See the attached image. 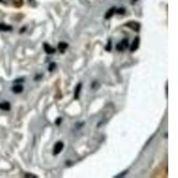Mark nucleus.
<instances>
[{
	"mask_svg": "<svg viewBox=\"0 0 178 178\" xmlns=\"http://www.w3.org/2000/svg\"><path fill=\"white\" fill-rule=\"evenodd\" d=\"M129 47V41L128 38H124L123 40H121L119 43H118L116 44V49L119 52H123L125 50H126Z\"/></svg>",
	"mask_w": 178,
	"mask_h": 178,
	"instance_id": "nucleus-1",
	"label": "nucleus"
},
{
	"mask_svg": "<svg viewBox=\"0 0 178 178\" xmlns=\"http://www.w3.org/2000/svg\"><path fill=\"white\" fill-rule=\"evenodd\" d=\"M61 120H62V119H61V117L57 118V119L55 120V125H56V126H60L61 123Z\"/></svg>",
	"mask_w": 178,
	"mask_h": 178,
	"instance_id": "nucleus-15",
	"label": "nucleus"
},
{
	"mask_svg": "<svg viewBox=\"0 0 178 178\" xmlns=\"http://www.w3.org/2000/svg\"><path fill=\"white\" fill-rule=\"evenodd\" d=\"M105 50H106V51H108V52H109V51L111 50V40H110V39L108 41V44H106Z\"/></svg>",
	"mask_w": 178,
	"mask_h": 178,
	"instance_id": "nucleus-13",
	"label": "nucleus"
},
{
	"mask_svg": "<svg viewBox=\"0 0 178 178\" xmlns=\"http://www.w3.org/2000/svg\"><path fill=\"white\" fill-rule=\"evenodd\" d=\"M25 177H33V178H35V177H37V175H32L31 174H25V175H24Z\"/></svg>",
	"mask_w": 178,
	"mask_h": 178,
	"instance_id": "nucleus-18",
	"label": "nucleus"
},
{
	"mask_svg": "<svg viewBox=\"0 0 178 178\" xmlns=\"http://www.w3.org/2000/svg\"><path fill=\"white\" fill-rule=\"evenodd\" d=\"M127 173H128V170H126V171H124L123 173L119 174V175H116V176H115V178H119V177H123V176H125V175H126V174H127Z\"/></svg>",
	"mask_w": 178,
	"mask_h": 178,
	"instance_id": "nucleus-14",
	"label": "nucleus"
},
{
	"mask_svg": "<svg viewBox=\"0 0 178 178\" xmlns=\"http://www.w3.org/2000/svg\"><path fill=\"white\" fill-rule=\"evenodd\" d=\"M116 8L115 7H112V8H110L109 11H107L106 14H105V19H109L110 17H112L114 15V13H116Z\"/></svg>",
	"mask_w": 178,
	"mask_h": 178,
	"instance_id": "nucleus-11",
	"label": "nucleus"
},
{
	"mask_svg": "<svg viewBox=\"0 0 178 178\" xmlns=\"http://www.w3.org/2000/svg\"><path fill=\"white\" fill-rule=\"evenodd\" d=\"M42 77H43V75H42V74H38V76L35 77V78H34V79H35V80H38V79H39V78H41Z\"/></svg>",
	"mask_w": 178,
	"mask_h": 178,
	"instance_id": "nucleus-19",
	"label": "nucleus"
},
{
	"mask_svg": "<svg viewBox=\"0 0 178 178\" xmlns=\"http://www.w3.org/2000/svg\"><path fill=\"white\" fill-rule=\"evenodd\" d=\"M135 1H137V0H133V2H135Z\"/></svg>",
	"mask_w": 178,
	"mask_h": 178,
	"instance_id": "nucleus-20",
	"label": "nucleus"
},
{
	"mask_svg": "<svg viewBox=\"0 0 178 178\" xmlns=\"http://www.w3.org/2000/svg\"><path fill=\"white\" fill-rule=\"evenodd\" d=\"M116 13L119 14H124L125 13V9L124 8H120L119 10H116Z\"/></svg>",
	"mask_w": 178,
	"mask_h": 178,
	"instance_id": "nucleus-16",
	"label": "nucleus"
},
{
	"mask_svg": "<svg viewBox=\"0 0 178 178\" xmlns=\"http://www.w3.org/2000/svg\"><path fill=\"white\" fill-rule=\"evenodd\" d=\"M63 148H64V143H63L62 142H61V141L57 142V143L54 144V150H53L54 155H58V154H60V153L61 152V150H63Z\"/></svg>",
	"mask_w": 178,
	"mask_h": 178,
	"instance_id": "nucleus-3",
	"label": "nucleus"
},
{
	"mask_svg": "<svg viewBox=\"0 0 178 178\" xmlns=\"http://www.w3.org/2000/svg\"><path fill=\"white\" fill-rule=\"evenodd\" d=\"M24 81V78H18V79H15L13 81V83H20V82H23Z\"/></svg>",
	"mask_w": 178,
	"mask_h": 178,
	"instance_id": "nucleus-17",
	"label": "nucleus"
},
{
	"mask_svg": "<svg viewBox=\"0 0 178 178\" xmlns=\"http://www.w3.org/2000/svg\"><path fill=\"white\" fill-rule=\"evenodd\" d=\"M68 47H69V44H68V43H66V42H63V41H61V42H59V44H58V51L61 53V54H64V52H65V50L68 48Z\"/></svg>",
	"mask_w": 178,
	"mask_h": 178,
	"instance_id": "nucleus-6",
	"label": "nucleus"
},
{
	"mask_svg": "<svg viewBox=\"0 0 178 178\" xmlns=\"http://www.w3.org/2000/svg\"><path fill=\"white\" fill-rule=\"evenodd\" d=\"M0 109L2 110H6V111H8L11 109V104L9 102H3L0 103Z\"/></svg>",
	"mask_w": 178,
	"mask_h": 178,
	"instance_id": "nucleus-8",
	"label": "nucleus"
},
{
	"mask_svg": "<svg viewBox=\"0 0 178 178\" xmlns=\"http://www.w3.org/2000/svg\"><path fill=\"white\" fill-rule=\"evenodd\" d=\"M81 88H82V83L78 84L76 88H75V93H74V98L76 100L79 98V94H80V91H81Z\"/></svg>",
	"mask_w": 178,
	"mask_h": 178,
	"instance_id": "nucleus-10",
	"label": "nucleus"
},
{
	"mask_svg": "<svg viewBox=\"0 0 178 178\" xmlns=\"http://www.w3.org/2000/svg\"><path fill=\"white\" fill-rule=\"evenodd\" d=\"M43 47H44V52H46L47 54H54L56 52V49L54 48L52 46H50V44H47V43H44Z\"/></svg>",
	"mask_w": 178,
	"mask_h": 178,
	"instance_id": "nucleus-4",
	"label": "nucleus"
},
{
	"mask_svg": "<svg viewBox=\"0 0 178 178\" xmlns=\"http://www.w3.org/2000/svg\"><path fill=\"white\" fill-rule=\"evenodd\" d=\"M139 44H140V37H135V40L133 41V44L132 46L130 47V52H135L138 49L139 47Z\"/></svg>",
	"mask_w": 178,
	"mask_h": 178,
	"instance_id": "nucleus-5",
	"label": "nucleus"
},
{
	"mask_svg": "<svg viewBox=\"0 0 178 178\" xmlns=\"http://www.w3.org/2000/svg\"><path fill=\"white\" fill-rule=\"evenodd\" d=\"M12 91H13L14 94H20L22 91H23V85H16L13 86Z\"/></svg>",
	"mask_w": 178,
	"mask_h": 178,
	"instance_id": "nucleus-9",
	"label": "nucleus"
},
{
	"mask_svg": "<svg viewBox=\"0 0 178 178\" xmlns=\"http://www.w3.org/2000/svg\"><path fill=\"white\" fill-rule=\"evenodd\" d=\"M125 26L132 29L134 31H136V32H138L141 29V24L139 23V22L137 21H135V20H130L128 22H126V23L125 24Z\"/></svg>",
	"mask_w": 178,
	"mask_h": 178,
	"instance_id": "nucleus-2",
	"label": "nucleus"
},
{
	"mask_svg": "<svg viewBox=\"0 0 178 178\" xmlns=\"http://www.w3.org/2000/svg\"><path fill=\"white\" fill-rule=\"evenodd\" d=\"M55 68H56V63L55 62H51L49 64V67H48V71L52 72V71H54L55 70Z\"/></svg>",
	"mask_w": 178,
	"mask_h": 178,
	"instance_id": "nucleus-12",
	"label": "nucleus"
},
{
	"mask_svg": "<svg viewBox=\"0 0 178 178\" xmlns=\"http://www.w3.org/2000/svg\"><path fill=\"white\" fill-rule=\"evenodd\" d=\"M12 30H13V27L11 25H7L6 23H0V31L7 32V31H12Z\"/></svg>",
	"mask_w": 178,
	"mask_h": 178,
	"instance_id": "nucleus-7",
	"label": "nucleus"
}]
</instances>
